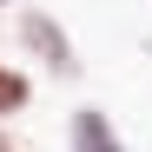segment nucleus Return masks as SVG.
Wrapping results in <instances>:
<instances>
[{"label":"nucleus","instance_id":"1","mask_svg":"<svg viewBox=\"0 0 152 152\" xmlns=\"http://www.w3.org/2000/svg\"><path fill=\"white\" fill-rule=\"evenodd\" d=\"M13 27H20V46H27L33 60H46L60 80H73V73H80V53H73V40H66V27H60L53 13L20 7V20H13Z\"/></svg>","mask_w":152,"mask_h":152},{"label":"nucleus","instance_id":"4","mask_svg":"<svg viewBox=\"0 0 152 152\" xmlns=\"http://www.w3.org/2000/svg\"><path fill=\"white\" fill-rule=\"evenodd\" d=\"M0 152H40V145H33V139H20L13 126H0Z\"/></svg>","mask_w":152,"mask_h":152},{"label":"nucleus","instance_id":"3","mask_svg":"<svg viewBox=\"0 0 152 152\" xmlns=\"http://www.w3.org/2000/svg\"><path fill=\"white\" fill-rule=\"evenodd\" d=\"M27 99H33V80L20 66H0V126H7L13 113H27Z\"/></svg>","mask_w":152,"mask_h":152},{"label":"nucleus","instance_id":"5","mask_svg":"<svg viewBox=\"0 0 152 152\" xmlns=\"http://www.w3.org/2000/svg\"><path fill=\"white\" fill-rule=\"evenodd\" d=\"M0 7H7V0H0Z\"/></svg>","mask_w":152,"mask_h":152},{"label":"nucleus","instance_id":"2","mask_svg":"<svg viewBox=\"0 0 152 152\" xmlns=\"http://www.w3.org/2000/svg\"><path fill=\"white\" fill-rule=\"evenodd\" d=\"M73 152H126V145L113 139V126H106L99 106H80L73 113Z\"/></svg>","mask_w":152,"mask_h":152}]
</instances>
